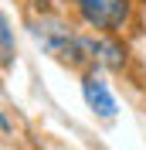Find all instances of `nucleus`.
I'll return each instance as SVG.
<instances>
[{
	"mask_svg": "<svg viewBox=\"0 0 146 150\" xmlns=\"http://www.w3.org/2000/svg\"><path fill=\"white\" fill-rule=\"evenodd\" d=\"M75 7L95 31H119L129 17V0H75Z\"/></svg>",
	"mask_w": 146,
	"mask_h": 150,
	"instance_id": "obj_1",
	"label": "nucleus"
},
{
	"mask_svg": "<svg viewBox=\"0 0 146 150\" xmlns=\"http://www.w3.org/2000/svg\"><path fill=\"white\" fill-rule=\"evenodd\" d=\"M82 96H85V103H88V109H95V116H102V120H112L116 116V99H112L109 85L102 82L95 72L82 79Z\"/></svg>",
	"mask_w": 146,
	"mask_h": 150,
	"instance_id": "obj_2",
	"label": "nucleus"
},
{
	"mask_svg": "<svg viewBox=\"0 0 146 150\" xmlns=\"http://www.w3.org/2000/svg\"><path fill=\"white\" fill-rule=\"evenodd\" d=\"M85 55L92 62L105 65V68H122L126 65V51L116 41H105V38H85Z\"/></svg>",
	"mask_w": 146,
	"mask_h": 150,
	"instance_id": "obj_3",
	"label": "nucleus"
},
{
	"mask_svg": "<svg viewBox=\"0 0 146 150\" xmlns=\"http://www.w3.org/2000/svg\"><path fill=\"white\" fill-rule=\"evenodd\" d=\"M0 48H4V68H10V62H14V34H10V21L0 17Z\"/></svg>",
	"mask_w": 146,
	"mask_h": 150,
	"instance_id": "obj_4",
	"label": "nucleus"
}]
</instances>
